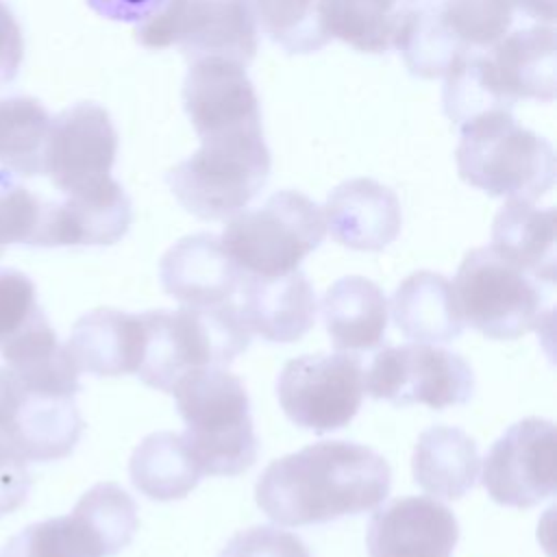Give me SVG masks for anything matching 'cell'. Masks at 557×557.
Instances as JSON below:
<instances>
[{"label":"cell","mask_w":557,"mask_h":557,"mask_svg":"<svg viewBox=\"0 0 557 557\" xmlns=\"http://www.w3.org/2000/svg\"><path fill=\"white\" fill-rule=\"evenodd\" d=\"M389 485V463L376 450L326 440L274 459L257 479L255 500L272 522L307 527L372 511Z\"/></svg>","instance_id":"1"},{"label":"cell","mask_w":557,"mask_h":557,"mask_svg":"<svg viewBox=\"0 0 557 557\" xmlns=\"http://www.w3.org/2000/svg\"><path fill=\"white\" fill-rule=\"evenodd\" d=\"M185 422L183 440L202 474L237 476L255 466L259 440L244 383L224 368L183 374L172 392Z\"/></svg>","instance_id":"2"},{"label":"cell","mask_w":557,"mask_h":557,"mask_svg":"<svg viewBox=\"0 0 557 557\" xmlns=\"http://www.w3.org/2000/svg\"><path fill=\"white\" fill-rule=\"evenodd\" d=\"M144 322V357L137 379L159 392L198 368H226L248 346L250 331L233 302L139 313Z\"/></svg>","instance_id":"3"},{"label":"cell","mask_w":557,"mask_h":557,"mask_svg":"<svg viewBox=\"0 0 557 557\" xmlns=\"http://www.w3.org/2000/svg\"><path fill=\"white\" fill-rule=\"evenodd\" d=\"M459 176L494 198L535 200L555 185L553 146L509 111H490L461 126Z\"/></svg>","instance_id":"4"},{"label":"cell","mask_w":557,"mask_h":557,"mask_svg":"<svg viewBox=\"0 0 557 557\" xmlns=\"http://www.w3.org/2000/svg\"><path fill=\"white\" fill-rule=\"evenodd\" d=\"M270 150L263 131H239L200 139V148L176 163L168 187L178 205L198 220H226L265 187Z\"/></svg>","instance_id":"5"},{"label":"cell","mask_w":557,"mask_h":557,"mask_svg":"<svg viewBox=\"0 0 557 557\" xmlns=\"http://www.w3.org/2000/svg\"><path fill=\"white\" fill-rule=\"evenodd\" d=\"M492 246L472 248L457 268L453 292L463 324L487 339H518L550 315L548 289Z\"/></svg>","instance_id":"6"},{"label":"cell","mask_w":557,"mask_h":557,"mask_svg":"<svg viewBox=\"0 0 557 557\" xmlns=\"http://www.w3.org/2000/svg\"><path fill=\"white\" fill-rule=\"evenodd\" d=\"M326 235L322 209L305 194L283 189L261 207L235 213L220 244L244 276H281L300 268Z\"/></svg>","instance_id":"7"},{"label":"cell","mask_w":557,"mask_h":557,"mask_svg":"<svg viewBox=\"0 0 557 557\" xmlns=\"http://www.w3.org/2000/svg\"><path fill=\"white\" fill-rule=\"evenodd\" d=\"M137 527L128 492L117 483H96L67 516L24 527L0 557H113L133 542Z\"/></svg>","instance_id":"8"},{"label":"cell","mask_w":557,"mask_h":557,"mask_svg":"<svg viewBox=\"0 0 557 557\" xmlns=\"http://www.w3.org/2000/svg\"><path fill=\"white\" fill-rule=\"evenodd\" d=\"M135 39L144 48L178 46L191 61L222 57L248 65L257 52V24L248 0H161Z\"/></svg>","instance_id":"9"},{"label":"cell","mask_w":557,"mask_h":557,"mask_svg":"<svg viewBox=\"0 0 557 557\" xmlns=\"http://www.w3.org/2000/svg\"><path fill=\"white\" fill-rule=\"evenodd\" d=\"M472 366L453 350L424 342L387 346L363 372V389L396 407L426 405L446 409L466 405L474 394Z\"/></svg>","instance_id":"10"},{"label":"cell","mask_w":557,"mask_h":557,"mask_svg":"<svg viewBox=\"0 0 557 557\" xmlns=\"http://www.w3.org/2000/svg\"><path fill=\"white\" fill-rule=\"evenodd\" d=\"M363 394V366L344 350L289 359L276 379L283 413L318 435L344 429L357 416Z\"/></svg>","instance_id":"11"},{"label":"cell","mask_w":557,"mask_h":557,"mask_svg":"<svg viewBox=\"0 0 557 557\" xmlns=\"http://www.w3.org/2000/svg\"><path fill=\"white\" fill-rule=\"evenodd\" d=\"M555 424L524 418L511 424L487 450L481 483L487 496L516 509H529L555 494Z\"/></svg>","instance_id":"12"},{"label":"cell","mask_w":557,"mask_h":557,"mask_svg":"<svg viewBox=\"0 0 557 557\" xmlns=\"http://www.w3.org/2000/svg\"><path fill=\"white\" fill-rule=\"evenodd\" d=\"M117 133L96 102H78L50 120L44 146V172L63 194H76L111 178Z\"/></svg>","instance_id":"13"},{"label":"cell","mask_w":557,"mask_h":557,"mask_svg":"<svg viewBox=\"0 0 557 557\" xmlns=\"http://www.w3.org/2000/svg\"><path fill=\"white\" fill-rule=\"evenodd\" d=\"M183 107L200 139L239 131H261V111L246 65L202 57L191 61L183 83Z\"/></svg>","instance_id":"14"},{"label":"cell","mask_w":557,"mask_h":557,"mask_svg":"<svg viewBox=\"0 0 557 557\" xmlns=\"http://www.w3.org/2000/svg\"><path fill=\"white\" fill-rule=\"evenodd\" d=\"M133 222L131 198L122 185L107 178L63 202H46L33 246H111L120 242Z\"/></svg>","instance_id":"15"},{"label":"cell","mask_w":557,"mask_h":557,"mask_svg":"<svg viewBox=\"0 0 557 557\" xmlns=\"http://www.w3.org/2000/svg\"><path fill=\"white\" fill-rule=\"evenodd\" d=\"M459 542L455 513L429 496H400L368 522L370 557H450Z\"/></svg>","instance_id":"16"},{"label":"cell","mask_w":557,"mask_h":557,"mask_svg":"<svg viewBox=\"0 0 557 557\" xmlns=\"http://www.w3.org/2000/svg\"><path fill=\"white\" fill-rule=\"evenodd\" d=\"M322 215L337 244L361 252L383 250L403 226L398 196L372 178H350L337 185L329 194Z\"/></svg>","instance_id":"17"},{"label":"cell","mask_w":557,"mask_h":557,"mask_svg":"<svg viewBox=\"0 0 557 557\" xmlns=\"http://www.w3.org/2000/svg\"><path fill=\"white\" fill-rule=\"evenodd\" d=\"M161 287L181 305L202 307L228 302L242 285V270L233 263L213 233L181 237L159 263Z\"/></svg>","instance_id":"18"},{"label":"cell","mask_w":557,"mask_h":557,"mask_svg":"<svg viewBox=\"0 0 557 557\" xmlns=\"http://www.w3.org/2000/svg\"><path fill=\"white\" fill-rule=\"evenodd\" d=\"M237 292H242L237 309L244 324L265 342H298L315 322V292L300 270L270 278L244 276Z\"/></svg>","instance_id":"19"},{"label":"cell","mask_w":557,"mask_h":557,"mask_svg":"<svg viewBox=\"0 0 557 557\" xmlns=\"http://www.w3.org/2000/svg\"><path fill=\"white\" fill-rule=\"evenodd\" d=\"M83 426L76 396L33 389L15 379L11 437L28 463L67 457L76 448Z\"/></svg>","instance_id":"20"},{"label":"cell","mask_w":557,"mask_h":557,"mask_svg":"<svg viewBox=\"0 0 557 557\" xmlns=\"http://www.w3.org/2000/svg\"><path fill=\"white\" fill-rule=\"evenodd\" d=\"M144 337L139 313L100 307L74 322L65 348L78 372L122 376L137 374L144 357Z\"/></svg>","instance_id":"21"},{"label":"cell","mask_w":557,"mask_h":557,"mask_svg":"<svg viewBox=\"0 0 557 557\" xmlns=\"http://www.w3.org/2000/svg\"><path fill=\"white\" fill-rule=\"evenodd\" d=\"M485 57L498 87L511 102L520 98L548 102L555 98L557 44L550 24L505 33L485 48Z\"/></svg>","instance_id":"22"},{"label":"cell","mask_w":557,"mask_h":557,"mask_svg":"<svg viewBox=\"0 0 557 557\" xmlns=\"http://www.w3.org/2000/svg\"><path fill=\"white\" fill-rule=\"evenodd\" d=\"M322 318L331 344L344 352L379 348L387 331L383 289L359 274L337 278L322 296Z\"/></svg>","instance_id":"23"},{"label":"cell","mask_w":557,"mask_h":557,"mask_svg":"<svg viewBox=\"0 0 557 557\" xmlns=\"http://www.w3.org/2000/svg\"><path fill=\"white\" fill-rule=\"evenodd\" d=\"M396 329L413 342L446 344L463 333L453 283L437 272L418 270L409 274L392 296Z\"/></svg>","instance_id":"24"},{"label":"cell","mask_w":557,"mask_h":557,"mask_svg":"<svg viewBox=\"0 0 557 557\" xmlns=\"http://www.w3.org/2000/svg\"><path fill=\"white\" fill-rule=\"evenodd\" d=\"M479 466L476 442L459 426L446 424L422 431L411 455L416 485L446 500H457L476 485Z\"/></svg>","instance_id":"25"},{"label":"cell","mask_w":557,"mask_h":557,"mask_svg":"<svg viewBox=\"0 0 557 557\" xmlns=\"http://www.w3.org/2000/svg\"><path fill=\"white\" fill-rule=\"evenodd\" d=\"M503 259L535 276L555 283V209H540L533 200H507L494 218L492 244Z\"/></svg>","instance_id":"26"},{"label":"cell","mask_w":557,"mask_h":557,"mask_svg":"<svg viewBox=\"0 0 557 557\" xmlns=\"http://www.w3.org/2000/svg\"><path fill=\"white\" fill-rule=\"evenodd\" d=\"M128 476L137 492L168 503L185 498L198 485L202 470L181 433L157 431L135 446Z\"/></svg>","instance_id":"27"},{"label":"cell","mask_w":557,"mask_h":557,"mask_svg":"<svg viewBox=\"0 0 557 557\" xmlns=\"http://www.w3.org/2000/svg\"><path fill=\"white\" fill-rule=\"evenodd\" d=\"M407 7L405 0H320V20L329 39L379 54L394 48Z\"/></svg>","instance_id":"28"},{"label":"cell","mask_w":557,"mask_h":557,"mask_svg":"<svg viewBox=\"0 0 557 557\" xmlns=\"http://www.w3.org/2000/svg\"><path fill=\"white\" fill-rule=\"evenodd\" d=\"M394 48L403 54L405 65L413 76L437 78L468 48L446 28L437 2L424 0L418 7H407Z\"/></svg>","instance_id":"29"},{"label":"cell","mask_w":557,"mask_h":557,"mask_svg":"<svg viewBox=\"0 0 557 557\" xmlns=\"http://www.w3.org/2000/svg\"><path fill=\"white\" fill-rule=\"evenodd\" d=\"M50 115L39 100L13 96L0 100V163L15 174L44 172V146Z\"/></svg>","instance_id":"30"},{"label":"cell","mask_w":557,"mask_h":557,"mask_svg":"<svg viewBox=\"0 0 557 557\" xmlns=\"http://www.w3.org/2000/svg\"><path fill=\"white\" fill-rule=\"evenodd\" d=\"M444 111L457 124L490 113V111H509L513 102L498 87L485 50L463 52L444 74Z\"/></svg>","instance_id":"31"},{"label":"cell","mask_w":557,"mask_h":557,"mask_svg":"<svg viewBox=\"0 0 557 557\" xmlns=\"http://www.w3.org/2000/svg\"><path fill=\"white\" fill-rule=\"evenodd\" d=\"M248 7L255 24L287 52L307 54L329 44L320 0H248Z\"/></svg>","instance_id":"32"},{"label":"cell","mask_w":557,"mask_h":557,"mask_svg":"<svg viewBox=\"0 0 557 557\" xmlns=\"http://www.w3.org/2000/svg\"><path fill=\"white\" fill-rule=\"evenodd\" d=\"M440 15L446 28L468 50L494 46L511 26V0H440Z\"/></svg>","instance_id":"33"},{"label":"cell","mask_w":557,"mask_h":557,"mask_svg":"<svg viewBox=\"0 0 557 557\" xmlns=\"http://www.w3.org/2000/svg\"><path fill=\"white\" fill-rule=\"evenodd\" d=\"M15 376L0 368V518L20 509L30 492L28 461L17 453L11 437Z\"/></svg>","instance_id":"34"},{"label":"cell","mask_w":557,"mask_h":557,"mask_svg":"<svg viewBox=\"0 0 557 557\" xmlns=\"http://www.w3.org/2000/svg\"><path fill=\"white\" fill-rule=\"evenodd\" d=\"M48 320L37 302L30 276L13 268H0V352Z\"/></svg>","instance_id":"35"},{"label":"cell","mask_w":557,"mask_h":557,"mask_svg":"<svg viewBox=\"0 0 557 557\" xmlns=\"http://www.w3.org/2000/svg\"><path fill=\"white\" fill-rule=\"evenodd\" d=\"M44 205L9 172H0V257L11 244L33 246Z\"/></svg>","instance_id":"36"},{"label":"cell","mask_w":557,"mask_h":557,"mask_svg":"<svg viewBox=\"0 0 557 557\" xmlns=\"http://www.w3.org/2000/svg\"><path fill=\"white\" fill-rule=\"evenodd\" d=\"M218 557H311L305 542L272 524H257L235 533Z\"/></svg>","instance_id":"37"},{"label":"cell","mask_w":557,"mask_h":557,"mask_svg":"<svg viewBox=\"0 0 557 557\" xmlns=\"http://www.w3.org/2000/svg\"><path fill=\"white\" fill-rule=\"evenodd\" d=\"M24 57L22 28L13 11L0 0V87L11 83Z\"/></svg>","instance_id":"38"},{"label":"cell","mask_w":557,"mask_h":557,"mask_svg":"<svg viewBox=\"0 0 557 557\" xmlns=\"http://www.w3.org/2000/svg\"><path fill=\"white\" fill-rule=\"evenodd\" d=\"M89 7L115 22H141L161 0H87Z\"/></svg>","instance_id":"39"},{"label":"cell","mask_w":557,"mask_h":557,"mask_svg":"<svg viewBox=\"0 0 557 557\" xmlns=\"http://www.w3.org/2000/svg\"><path fill=\"white\" fill-rule=\"evenodd\" d=\"M513 9H520L522 13H527L533 20H540L544 24L555 22V4L557 0H511Z\"/></svg>","instance_id":"40"},{"label":"cell","mask_w":557,"mask_h":557,"mask_svg":"<svg viewBox=\"0 0 557 557\" xmlns=\"http://www.w3.org/2000/svg\"><path fill=\"white\" fill-rule=\"evenodd\" d=\"M418 2H424V0H418Z\"/></svg>","instance_id":"41"}]
</instances>
